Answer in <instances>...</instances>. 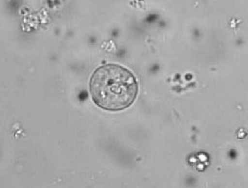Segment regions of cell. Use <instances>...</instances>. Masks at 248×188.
<instances>
[{"mask_svg": "<svg viewBox=\"0 0 248 188\" xmlns=\"http://www.w3.org/2000/svg\"><path fill=\"white\" fill-rule=\"evenodd\" d=\"M89 90L98 107L107 111H121L135 101L138 82L135 75L126 67L107 63L92 73Z\"/></svg>", "mask_w": 248, "mask_h": 188, "instance_id": "6da1fadb", "label": "cell"}]
</instances>
